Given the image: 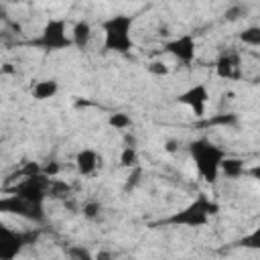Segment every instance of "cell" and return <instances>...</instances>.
<instances>
[{"mask_svg":"<svg viewBox=\"0 0 260 260\" xmlns=\"http://www.w3.org/2000/svg\"><path fill=\"white\" fill-rule=\"evenodd\" d=\"M177 102L183 104L185 108H189L195 118L205 116V110H207V104H209V87H207V83H195V85L187 87L185 91L179 93Z\"/></svg>","mask_w":260,"mask_h":260,"instance_id":"cell-9","label":"cell"},{"mask_svg":"<svg viewBox=\"0 0 260 260\" xmlns=\"http://www.w3.org/2000/svg\"><path fill=\"white\" fill-rule=\"evenodd\" d=\"M30 234L16 232L8 225H0V260H14L30 242Z\"/></svg>","mask_w":260,"mask_h":260,"instance_id":"cell-8","label":"cell"},{"mask_svg":"<svg viewBox=\"0 0 260 260\" xmlns=\"http://www.w3.org/2000/svg\"><path fill=\"white\" fill-rule=\"evenodd\" d=\"M244 14H246V6H242V4H234V6H230V8L223 12L225 20H230V22H234V20L242 18Z\"/></svg>","mask_w":260,"mask_h":260,"instance_id":"cell-21","label":"cell"},{"mask_svg":"<svg viewBox=\"0 0 260 260\" xmlns=\"http://www.w3.org/2000/svg\"><path fill=\"white\" fill-rule=\"evenodd\" d=\"M217 213H219V203L213 201L209 195L199 193L187 205H183L181 209H177L169 217H165L162 223L175 225V228H203Z\"/></svg>","mask_w":260,"mask_h":260,"instance_id":"cell-2","label":"cell"},{"mask_svg":"<svg viewBox=\"0 0 260 260\" xmlns=\"http://www.w3.org/2000/svg\"><path fill=\"white\" fill-rule=\"evenodd\" d=\"M81 215H83L85 219H89V221L98 219V217L102 215V203H100V201H95V199L85 201V203L81 205Z\"/></svg>","mask_w":260,"mask_h":260,"instance_id":"cell-20","label":"cell"},{"mask_svg":"<svg viewBox=\"0 0 260 260\" xmlns=\"http://www.w3.org/2000/svg\"><path fill=\"white\" fill-rule=\"evenodd\" d=\"M221 175L228 177V179H238L242 175H248V169L244 165L242 158H236V156H225L223 165H221Z\"/></svg>","mask_w":260,"mask_h":260,"instance_id":"cell-14","label":"cell"},{"mask_svg":"<svg viewBox=\"0 0 260 260\" xmlns=\"http://www.w3.org/2000/svg\"><path fill=\"white\" fill-rule=\"evenodd\" d=\"M177 146H179V142H177V140H167L165 150H167V152H175V150H177Z\"/></svg>","mask_w":260,"mask_h":260,"instance_id":"cell-25","label":"cell"},{"mask_svg":"<svg viewBox=\"0 0 260 260\" xmlns=\"http://www.w3.org/2000/svg\"><path fill=\"white\" fill-rule=\"evenodd\" d=\"M134 16L118 12L108 16L102 22V35H104V49L118 55H128L134 49Z\"/></svg>","mask_w":260,"mask_h":260,"instance_id":"cell-3","label":"cell"},{"mask_svg":"<svg viewBox=\"0 0 260 260\" xmlns=\"http://www.w3.org/2000/svg\"><path fill=\"white\" fill-rule=\"evenodd\" d=\"M93 39V26L87 20H75L71 26V43L75 49H87Z\"/></svg>","mask_w":260,"mask_h":260,"instance_id":"cell-12","label":"cell"},{"mask_svg":"<svg viewBox=\"0 0 260 260\" xmlns=\"http://www.w3.org/2000/svg\"><path fill=\"white\" fill-rule=\"evenodd\" d=\"M102 167V154L95 150V148H81L77 154H75V169L81 177H91L93 173H98Z\"/></svg>","mask_w":260,"mask_h":260,"instance_id":"cell-11","label":"cell"},{"mask_svg":"<svg viewBox=\"0 0 260 260\" xmlns=\"http://www.w3.org/2000/svg\"><path fill=\"white\" fill-rule=\"evenodd\" d=\"M213 67H215V75L219 79L236 81L242 77V55L236 49H228L215 59Z\"/></svg>","mask_w":260,"mask_h":260,"instance_id":"cell-10","label":"cell"},{"mask_svg":"<svg viewBox=\"0 0 260 260\" xmlns=\"http://www.w3.org/2000/svg\"><path fill=\"white\" fill-rule=\"evenodd\" d=\"M240 43H244L246 47H260V24H250L244 30H240L238 35Z\"/></svg>","mask_w":260,"mask_h":260,"instance_id":"cell-15","label":"cell"},{"mask_svg":"<svg viewBox=\"0 0 260 260\" xmlns=\"http://www.w3.org/2000/svg\"><path fill=\"white\" fill-rule=\"evenodd\" d=\"M69 195H71V185L53 177L49 185V199H67Z\"/></svg>","mask_w":260,"mask_h":260,"instance_id":"cell-16","label":"cell"},{"mask_svg":"<svg viewBox=\"0 0 260 260\" xmlns=\"http://www.w3.org/2000/svg\"><path fill=\"white\" fill-rule=\"evenodd\" d=\"M236 246L246 248V250H260V225L254 228L252 232H248L246 236H242V238L236 242Z\"/></svg>","mask_w":260,"mask_h":260,"instance_id":"cell-18","label":"cell"},{"mask_svg":"<svg viewBox=\"0 0 260 260\" xmlns=\"http://www.w3.org/2000/svg\"><path fill=\"white\" fill-rule=\"evenodd\" d=\"M165 51L175 59L179 61L181 65H191L195 59H197V41L193 35L185 32V35H179V37H173L165 43Z\"/></svg>","mask_w":260,"mask_h":260,"instance_id":"cell-7","label":"cell"},{"mask_svg":"<svg viewBox=\"0 0 260 260\" xmlns=\"http://www.w3.org/2000/svg\"><path fill=\"white\" fill-rule=\"evenodd\" d=\"M108 124L114 128V130H128L132 126V118L124 112H116V114H110L108 118Z\"/></svg>","mask_w":260,"mask_h":260,"instance_id":"cell-19","label":"cell"},{"mask_svg":"<svg viewBox=\"0 0 260 260\" xmlns=\"http://www.w3.org/2000/svg\"><path fill=\"white\" fill-rule=\"evenodd\" d=\"M146 69H148V73H152V75H156V77H165V75H169V67H167L162 61H150Z\"/></svg>","mask_w":260,"mask_h":260,"instance_id":"cell-22","label":"cell"},{"mask_svg":"<svg viewBox=\"0 0 260 260\" xmlns=\"http://www.w3.org/2000/svg\"><path fill=\"white\" fill-rule=\"evenodd\" d=\"M49 185H51V177H47L45 173L39 175H26L22 181H18L10 193L18 195L30 203H41L45 205V201L49 199Z\"/></svg>","mask_w":260,"mask_h":260,"instance_id":"cell-6","label":"cell"},{"mask_svg":"<svg viewBox=\"0 0 260 260\" xmlns=\"http://www.w3.org/2000/svg\"><path fill=\"white\" fill-rule=\"evenodd\" d=\"M0 213H8V215H16L20 219L32 221V223H43L47 219V211L45 205L41 203H30L18 195H4L0 199Z\"/></svg>","mask_w":260,"mask_h":260,"instance_id":"cell-5","label":"cell"},{"mask_svg":"<svg viewBox=\"0 0 260 260\" xmlns=\"http://www.w3.org/2000/svg\"><path fill=\"white\" fill-rule=\"evenodd\" d=\"M138 162H140V156H138L136 146H124L120 152V165L132 171V169H138Z\"/></svg>","mask_w":260,"mask_h":260,"instance_id":"cell-17","label":"cell"},{"mask_svg":"<svg viewBox=\"0 0 260 260\" xmlns=\"http://www.w3.org/2000/svg\"><path fill=\"white\" fill-rule=\"evenodd\" d=\"M248 175H250V177H252V179H254V181L260 185V165L250 167V169H248Z\"/></svg>","mask_w":260,"mask_h":260,"instance_id":"cell-24","label":"cell"},{"mask_svg":"<svg viewBox=\"0 0 260 260\" xmlns=\"http://www.w3.org/2000/svg\"><path fill=\"white\" fill-rule=\"evenodd\" d=\"M30 93H32V98H35L37 102L51 100V98H55V95L59 93V81H57V79H53V77L39 79V81H35V85H32Z\"/></svg>","mask_w":260,"mask_h":260,"instance_id":"cell-13","label":"cell"},{"mask_svg":"<svg viewBox=\"0 0 260 260\" xmlns=\"http://www.w3.org/2000/svg\"><path fill=\"white\" fill-rule=\"evenodd\" d=\"M187 148H189V156L195 165L197 175L205 183L213 185L221 177V165H223L228 152L219 144H215L213 140H209L205 136L191 140Z\"/></svg>","mask_w":260,"mask_h":260,"instance_id":"cell-1","label":"cell"},{"mask_svg":"<svg viewBox=\"0 0 260 260\" xmlns=\"http://www.w3.org/2000/svg\"><path fill=\"white\" fill-rule=\"evenodd\" d=\"M32 45L39 47L41 51H49V53L71 49L73 43H71V30H67V20L65 18H49L43 24L39 37L32 41Z\"/></svg>","mask_w":260,"mask_h":260,"instance_id":"cell-4","label":"cell"},{"mask_svg":"<svg viewBox=\"0 0 260 260\" xmlns=\"http://www.w3.org/2000/svg\"><path fill=\"white\" fill-rule=\"evenodd\" d=\"M69 258H71V260H98V258L91 256L85 248H71V250H69Z\"/></svg>","mask_w":260,"mask_h":260,"instance_id":"cell-23","label":"cell"}]
</instances>
